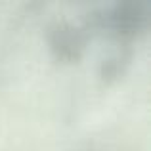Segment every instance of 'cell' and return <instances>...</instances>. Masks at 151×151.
<instances>
[{"label":"cell","mask_w":151,"mask_h":151,"mask_svg":"<svg viewBox=\"0 0 151 151\" xmlns=\"http://www.w3.org/2000/svg\"><path fill=\"white\" fill-rule=\"evenodd\" d=\"M149 23V0L27 4L0 46V94L35 111H77L126 73Z\"/></svg>","instance_id":"6da1fadb"},{"label":"cell","mask_w":151,"mask_h":151,"mask_svg":"<svg viewBox=\"0 0 151 151\" xmlns=\"http://www.w3.org/2000/svg\"><path fill=\"white\" fill-rule=\"evenodd\" d=\"M75 151H134V149L124 144H117V142H94V144H86Z\"/></svg>","instance_id":"7a4b0ae2"}]
</instances>
